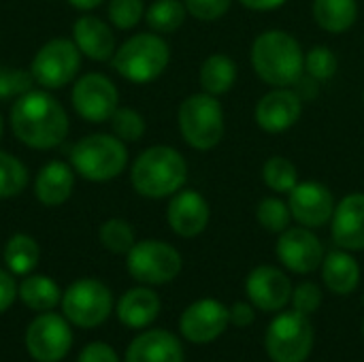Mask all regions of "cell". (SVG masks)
Instances as JSON below:
<instances>
[{
	"label": "cell",
	"instance_id": "obj_20",
	"mask_svg": "<svg viewBox=\"0 0 364 362\" xmlns=\"http://www.w3.org/2000/svg\"><path fill=\"white\" fill-rule=\"evenodd\" d=\"M73 41L81 55L94 62H111L117 41L113 28L96 15H81L73 26Z\"/></svg>",
	"mask_w": 364,
	"mask_h": 362
},
{
	"label": "cell",
	"instance_id": "obj_40",
	"mask_svg": "<svg viewBox=\"0 0 364 362\" xmlns=\"http://www.w3.org/2000/svg\"><path fill=\"white\" fill-rule=\"evenodd\" d=\"M77 362H119V358L111 346H107L102 341H94L81 350Z\"/></svg>",
	"mask_w": 364,
	"mask_h": 362
},
{
	"label": "cell",
	"instance_id": "obj_14",
	"mask_svg": "<svg viewBox=\"0 0 364 362\" xmlns=\"http://www.w3.org/2000/svg\"><path fill=\"white\" fill-rule=\"evenodd\" d=\"M288 207L292 211V220L307 228H320L333 220L335 213V196L320 181H299L294 190L288 194Z\"/></svg>",
	"mask_w": 364,
	"mask_h": 362
},
{
	"label": "cell",
	"instance_id": "obj_13",
	"mask_svg": "<svg viewBox=\"0 0 364 362\" xmlns=\"http://www.w3.org/2000/svg\"><path fill=\"white\" fill-rule=\"evenodd\" d=\"M275 254L286 269L299 275L314 273L324 260L322 241L307 226L286 228L277 239Z\"/></svg>",
	"mask_w": 364,
	"mask_h": 362
},
{
	"label": "cell",
	"instance_id": "obj_31",
	"mask_svg": "<svg viewBox=\"0 0 364 362\" xmlns=\"http://www.w3.org/2000/svg\"><path fill=\"white\" fill-rule=\"evenodd\" d=\"M30 183L28 166L9 151H0V201L19 196Z\"/></svg>",
	"mask_w": 364,
	"mask_h": 362
},
{
	"label": "cell",
	"instance_id": "obj_44",
	"mask_svg": "<svg viewBox=\"0 0 364 362\" xmlns=\"http://www.w3.org/2000/svg\"><path fill=\"white\" fill-rule=\"evenodd\" d=\"M70 2V6H75L77 11H94L96 6H100L105 0H68Z\"/></svg>",
	"mask_w": 364,
	"mask_h": 362
},
{
	"label": "cell",
	"instance_id": "obj_36",
	"mask_svg": "<svg viewBox=\"0 0 364 362\" xmlns=\"http://www.w3.org/2000/svg\"><path fill=\"white\" fill-rule=\"evenodd\" d=\"M34 85L30 68L19 66H0V100H17Z\"/></svg>",
	"mask_w": 364,
	"mask_h": 362
},
{
	"label": "cell",
	"instance_id": "obj_8",
	"mask_svg": "<svg viewBox=\"0 0 364 362\" xmlns=\"http://www.w3.org/2000/svg\"><path fill=\"white\" fill-rule=\"evenodd\" d=\"M81 51L73 38H51L32 58L30 73L43 90H60L68 85L81 68Z\"/></svg>",
	"mask_w": 364,
	"mask_h": 362
},
{
	"label": "cell",
	"instance_id": "obj_47",
	"mask_svg": "<svg viewBox=\"0 0 364 362\" xmlns=\"http://www.w3.org/2000/svg\"><path fill=\"white\" fill-rule=\"evenodd\" d=\"M363 303H364V299H363Z\"/></svg>",
	"mask_w": 364,
	"mask_h": 362
},
{
	"label": "cell",
	"instance_id": "obj_2",
	"mask_svg": "<svg viewBox=\"0 0 364 362\" xmlns=\"http://www.w3.org/2000/svg\"><path fill=\"white\" fill-rule=\"evenodd\" d=\"M252 68L271 87H290L305 75V51L286 30H267L252 43Z\"/></svg>",
	"mask_w": 364,
	"mask_h": 362
},
{
	"label": "cell",
	"instance_id": "obj_18",
	"mask_svg": "<svg viewBox=\"0 0 364 362\" xmlns=\"http://www.w3.org/2000/svg\"><path fill=\"white\" fill-rule=\"evenodd\" d=\"M292 284L288 275L271 265L256 267L245 280V292L250 301L262 312H279L292 299Z\"/></svg>",
	"mask_w": 364,
	"mask_h": 362
},
{
	"label": "cell",
	"instance_id": "obj_6",
	"mask_svg": "<svg viewBox=\"0 0 364 362\" xmlns=\"http://www.w3.org/2000/svg\"><path fill=\"white\" fill-rule=\"evenodd\" d=\"M177 126L183 141L196 151H209L220 145L226 132L224 107L218 96L198 92L188 96L177 111Z\"/></svg>",
	"mask_w": 364,
	"mask_h": 362
},
{
	"label": "cell",
	"instance_id": "obj_28",
	"mask_svg": "<svg viewBox=\"0 0 364 362\" xmlns=\"http://www.w3.org/2000/svg\"><path fill=\"white\" fill-rule=\"evenodd\" d=\"M4 265L13 275H30L38 260H41V247L36 243L34 237L26 235V233H15L13 237H9L6 245H4Z\"/></svg>",
	"mask_w": 364,
	"mask_h": 362
},
{
	"label": "cell",
	"instance_id": "obj_39",
	"mask_svg": "<svg viewBox=\"0 0 364 362\" xmlns=\"http://www.w3.org/2000/svg\"><path fill=\"white\" fill-rule=\"evenodd\" d=\"M290 301H292V307L296 312L309 316V314L320 309V305H322V290L314 282H303L301 286H296L292 290V299Z\"/></svg>",
	"mask_w": 364,
	"mask_h": 362
},
{
	"label": "cell",
	"instance_id": "obj_10",
	"mask_svg": "<svg viewBox=\"0 0 364 362\" xmlns=\"http://www.w3.org/2000/svg\"><path fill=\"white\" fill-rule=\"evenodd\" d=\"M264 346L273 362H305L314 348V326L296 309L279 314L267 331Z\"/></svg>",
	"mask_w": 364,
	"mask_h": 362
},
{
	"label": "cell",
	"instance_id": "obj_45",
	"mask_svg": "<svg viewBox=\"0 0 364 362\" xmlns=\"http://www.w3.org/2000/svg\"><path fill=\"white\" fill-rule=\"evenodd\" d=\"M2 130H4V119H2V115H0V139H2Z\"/></svg>",
	"mask_w": 364,
	"mask_h": 362
},
{
	"label": "cell",
	"instance_id": "obj_24",
	"mask_svg": "<svg viewBox=\"0 0 364 362\" xmlns=\"http://www.w3.org/2000/svg\"><path fill=\"white\" fill-rule=\"evenodd\" d=\"M322 280L335 294H352L360 284L358 260L348 250H335L322 260Z\"/></svg>",
	"mask_w": 364,
	"mask_h": 362
},
{
	"label": "cell",
	"instance_id": "obj_1",
	"mask_svg": "<svg viewBox=\"0 0 364 362\" xmlns=\"http://www.w3.org/2000/svg\"><path fill=\"white\" fill-rule=\"evenodd\" d=\"M9 124L19 143L30 149L47 151L64 143L70 130L68 113L49 90H30L19 96L11 111Z\"/></svg>",
	"mask_w": 364,
	"mask_h": 362
},
{
	"label": "cell",
	"instance_id": "obj_29",
	"mask_svg": "<svg viewBox=\"0 0 364 362\" xmlns=\"http://www.w3.org/2000/svg\"><path fill=\"white\" fill-rule=\"evenodd\" d=\"M186 17H188V9L183 0H154L145 9V21L158 34H171L179 30Z\"/></svg>",
	"mask_w": 364,
	"mask_h": 362
},
{
	"label": "cell",
	"instance_id": "obj_16",
	"mask_svg": "<svg viewBox=\"0 0 364 362\" xmlns=\"http://www.w3.org/2000/svg\"><path fill=\"white\" fill-rule=\"evenodd\" d=\"M230 322V312L215 299H200L192 303L179 320L181 335L192 344L215 341Z\"/></svg>",
	"mask_w": 364,
	"mask_h": 362
},
{
	"label": "cell",
	"instance_id": "obj_46",
	"mask_svg": "<svg viewBox=\"0 0 364 362\" xmlns=\"http://www.w3.org/2000/svg\"><path fill=\"white\" fill-rule=\"evenodd\" d=\"M363 100H364V90H363Z\"/></svg>",
	"mask_w": 364,
	"mask_h": 362
},
{
	"label": "cell",
	"instance_id": "obj_12",
	"mask_svg": "<svg viewBox=\"0 0 364 362\" xmlns=\"http://www.w3.org/2000/svg\"><path fill=\"white\" fill-rule=\"evenodd\" d=\"M73 348V331L68 320L43 312L26 329V350L38 362H60Z\"/></svg>",
	"mask_w": 364,
	"mask_h": 362
},
{
	"label": "cell",
	"instance_id": "obj_30",
	"mask_svg": "<svg viewBox=\"0 0 364 362\" xmlns=\"http://www.w3.org/2000/svg\"><path fill=\"white\" fill-rule=\"evenodd\" d=\"M262 181L277 194H290L299 183V169L286 156H271L262 164Z\"/></svg>",
	"mask_w": 364,
	"mask_h": 362
},
{
	"label": "cell",
	"instance_id": "obj_15",
	"mask_svg": "<svg viewBox=\"0 0 364 362\" xmlns=\"http://www.w3.org/2000/svg\"><path fill=\"white\" fill-rule=\"evenodd\" d=\"M303 113V98L296 90L290 87H273L267 92L254 109L256 126L269 134H282L290 130Z\"/></svg>",
	"mask_w": 364,
	"mask_h": 362
},
{
	"label": "cell",
	"instance_id": "obj_42",
	"mask_svg": "<svg viewBox=\"0 0 364 362\" xmlns=\"http://www.w3.org/2000/svg\"><path fill=\"white\" fill-rule=\"evenodd\" d=\"M254 318H256V314L250 303H235L230 307V322L235 326H250L254 322Z\"/></svg>",
	"mask_w": 364,
	"mask_h": 362
},
{
	"label": "cell",
	"instance_id": "obj_32",
	"mask_svg": "<svg viewBox=\"0 0 364 362\" xmlns=\"http://www.w3.org/2000/svg\"><path fill=\"white\" fill-rule=\"evenodd\" d=\"M98 239L107 252L117 256H126L136 243L134 228L130 226V222L122 218H109L107 222H102L98 228Z\"/></svg>",
	"mask_w": 364,
	"mask_h": 362
},
{
	"label": "cell",
	"instance_id": "obj_21",
	"mask_svg": "<svg viewBox=\"0 0 364 362\" xmlns=\"http://www.w3.org/2000/svg\"><path fill=\"white\" fill-rule=\"evenodd\" d=\"M75 169L64 160H49L34 177V196L45 207L64 205L75 190Z\"/></svg>",
	"mask_w": 364,
	"mask_h": 362
},
{
	"label": "cell",
	"instance_id": "obj_26",
	"mask_svg": "<svg viewBox=\"0 0 364 362\" xmlns=\"http://www.w3.org/2000/svg\"><path fill=\"white\" fill-rule=\"evenodd\" d=\"M198 81L203 92L211 94V96H224L232 90L235 81H237V64L230 55L226 53H211L209 58H205L200 73H198Z\"/></svg>",
	"mask_w": 364,
	"mask_h": 362
},
{
	"label": "cell",
	"instance_id": "obj_4",
	"mask_svg": "<svg viewBox=\"0 0 364 362\" xmlns=\"http://www.w3.org/2000/svg\"><path fill=\"white\" fill-rule=\"evenodd\" d=\"M168 43L158 32H139L115 49L111 68L130 83H151L168 68Z\"/></svg>",
	"mask_w": 364,
	"mask_h": 362
},
{
	"label": "cell",
	"instance_id": "obj_33",
	"mask_svg": "<svg viewBox=\"0 0 364 362\" xmlns=\"http://www.w3.org/2000/svg\"><path fill=\"white\" fill-rule=\"evenodd\" d=\"M109 126H111V132L117 139H122L124 143L141 141L145 137V130H147L145 117L130 107H117L109 119Z\"/></svg>",
	"mask_w": 364,
	"mask_h": 362
},
{
	"label": "cell",
	"instance_id": "obj_17",
	"mask_svg": "<svg viewBox=\"0 0 364 362\" xmlns=\"http://www.w3.org/2000/svg\"><path fill=\"white\" fill-rule=\"evenodd\" d=\"M211 220V209L207 198L196 190H179L171 196L166 209V222L171 230L183 239L198 237L205 233Z\"/></svg>",
	"mask_w": 364,
	"mask_h": 362
},
{
	"label": "cell",
	"instance_id": "obj_25",
	"mask_svg": "<svg viewBox=\"0 0 364 362\" xmlns=\"http://www.w3.org/2000/svg\"><path fill=\"white\" fill-rule=\"evenodd\" d=\"M311 13L316 23L331 32L341 34L348 32L358 19V2L356 0H314Z\"/></svg>",
	"mask_w": 364,
	"mask_h": 362
},
{
	"label": "cell",
	"instance_id": "obj_34",
	"mask_svg": "<svg viewBox=\"0 0 364 362\" xmlns=\"http://www.w3.org/2000/svg\"><path fill=\"white\" fill-rule=\"evenodd\" d=\"M256 220H258V224L264 230L282 235L286 228H290L292 211H290L288 203H284L282 198L269 196V198H262L258 203V207H256Z\"/></svg>",
	"mask_w": 364,
	"mask_h": 362
},
{
	"label": "cell",
	"instance_id": "obj_23",
	"mask_svg": "<svg viewBox=\"0 0 364 362\" xmlns=\"http://www.w3.org/2000/svg\"><path fill=\"white\" fill-rule=\"evenodd\" d=\"M160 314V297L145 286L128 290L117 303V318L128 329H145Z\"/></svg>",
	"mask_w": 364,
	"mask_h": 362
},
{
	"label": "cell",
	"instance_id": "obj_38",
	"mask_svg": "<svg viewBox=\"0 0 364 362\" xmlns=\"http://www.w3.org/2000/svg\"><path fill=\"white\" fill-rule=\"evenodd\" d=\"M188 15H192L198 21H218L222 19L228 11L232 0H183Z\"/></svg>",
	"mask_w": 364,
	"mask_h": 362
},
{
	"label": "cell",
	"instance_id": "obj_43",
	"mask_svg": "<svg viewBox=\"0 0 364 362\" xmlns=\"http://www.w3.org/2000/svg\"><path fill=\"white\" fill-rule=\"evenodd\" d=\"M245 9L250 11H275V9H282L288 0H239Z\"/></svg>",
	"mask_w": 364,
	"mask_h": 362
},
{
	"label": "cell",
	"instance_id": "obj_3",
	"mask_svg": "<svg viewBox=\"0 0 364 362\" xmlns=\"http://www.w3.org/2000/svg\"><path fill=\"white\" fill-rule=\"evenodd\" d=\"M188 181V162L181 151L171 145H154L143 149L130 166V183L145 198H168L183 190Z\"/></svg>",
	"mask_w": 364,
	"mask_h": 362
},
{
	"label": "cell",
	"instance_id": "obj_37",
	"mask_svg": "<svg viewBox=\"0 0 364 362\" xmlns=\"http://www.w3.org/2000/svg\"><path fill=\"white\" fill-rule=\"evenodd\" d=\"M109 21L117 30H132L145 17L143 0H109Z\"/></svg>",
	"mask_w": 364,
	"mask_h": 362
},
{
	"label": "cell",
	"instance_id": "obj_41",
	"mask_svg": "<svg viewBox=\"0 0 364 362\" xmlns=\"http://www.w3.org/2000/svg\"><path fill=\"white\" fill-rule=\"evenodd\" d=\"M15 297H17V286L13 273L0 269V314H4L13 305Z\"/></svg>",
	"mask_w": 364,
	"mask_h": 362
},
{
	"label": "cell",
	"instance_id": "obj_19",
	"mask_svg": "<svg viewBox=\"0 0 364 362\" xmlns=\"http://www.w3.org/2000/svg\"><path fill=\"white\" fill-rule=\"evenodd\" d=\"M333 241L348 252L364 250V194L354 192L339 201L333 220Z\"/></svg>",
	"mask_w": 364,
	"mask_h": 362
},
{
	"label": "cell",
	"instance_id": "obj_9",
	"mask_svg": "<svg viewBox=\"0 0 364 362\" xmlns=\"http://www.w3.org/2000/svg\"><path fill=\"white\" fill-rule=\"evenodd\" d=\"M60 305L70 324L81 329H94L111 316L113 294L100 280L83 277L66 288Z\"/></svg>",
	"mask_w": 364,
	"mask_h": 362
},
{
	"label": "cell",
	"instance_id": "obj_7",
	"mask_svg": "<svg viewBox=\"0 0 364 362\" xmlns=\"http://www.w3.org/2000/svg\"><path fill=\"white\" fill-rule=\"evenodd\" d=\"M181 254L164 241L145 239L136 241L126 254V269L132 280L149 286H162L173 282L181 273Z\"/></svg>",
	"mask_w": 364,
	"mask_h": 362
},
{
	"label": "cell",
	"instance_id": "obj_35",
	"mask_svg": "<svg viewBox=\"0 0 364 362\" xmlns=\"http://www.w3.org/2000/svg\"><path fill=\"white\" fill-rule=\"evenodd\" d=\"M339 60L335 51L326 45H316L309 51H305V75H309L316 81H328L337 75Z\"/></svg>",
	"mask_w": 364,
	"mask_h": 362
},
{
	"label": "cell",
	"instance_id": "obj_27",
	"mask_svg": "<svg viewBox=\"0 0 364 362\" xmlns=\"http://www.w3.org/2000/svg\"><path fill=\"white\" fill-rule=\"evenodd\" d=\"M17 294L28 309L41 314L51 312L62 301L60 286L47 275H26L23 282L17 286Z\"/></svg>",
	"mask_w": 364,
	"mask_h": 362
},
{
	"label": "cell",
	"instance_id": "obj_22",
	"mask_svg": "<svg viewBox=\"0 0 364 362\" xmlns=\"http://www.w3.org/2000/svg\"><path fill=\"white\" fill-rule=\"evenodd\" d=\"M126 362H183V348L168 331H147L128 346Z\"/></svg>",
	"mask_w": 364,
	"mask_h": 362
},
{
	"label": "cell",
	"instance_id": "obj_11",
	"mask_svg": "<svg viewBox=\"0 0 364 362\" xmlns=\"http://www.w3.org/2000/svg\"><path fill=\"white\" fill-rule=\"evenodd\" d=\"M70 102L81 119L90 124H102L109 122L119 107V92L107 75L85 73L75 81Z\"/></svg>",
	"mask_w": 364,
	"mask_h": 362
},
{
	"label": "cell",
	"instance_id": "obj_5",
	"mask_svg": "<svg viewBox=\"0 0 364 362\" xmlns=\"http://www.w3.org/2000/svg\"><path fill=\"white\" fill-rule=\"evenodd\" d=\"M70 166L92 183L119 177L128 166V147L113 132H96L79 139L70 149Z\"/></svg>",
	"mask_w": 364,
	"mask_h": 362
}]
</instances>
